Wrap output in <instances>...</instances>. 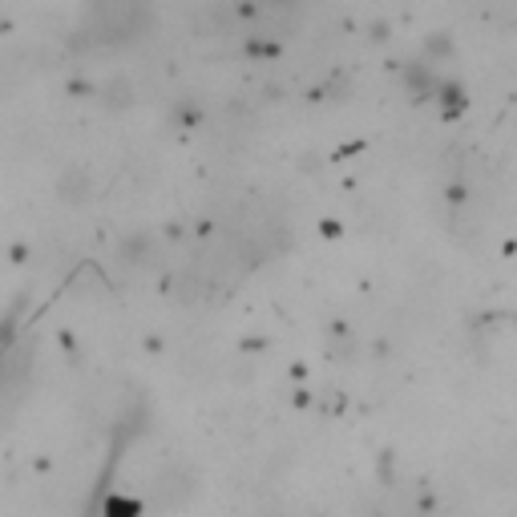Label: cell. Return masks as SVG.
Here are the masks:
<instances>
[{"mask_svg": "<svg viewBox=\"0 0 517 517\" xmlns=\"http://www.w3.org/2000/svg\"><path fill=\"white\" fill-rule=\"evenodd\" d=\"M194 493H198V477H194L186 465H166V469L154 477V489H150L154 505L166 509V513L186 509V505L194 501Z\"/></svg>", "mask_w": 517, "mask_h": 517, "instance_id": "2", "label": "cell"}, {"mask_svg": "<svg viewBox=\"0 0 517 517\" xmlns=\"http://www.w3.org/2000/svg\"><path fill=\"white\" fill-rule=\"evenodd\" d=\"M57 190H61V198L65 202H73V206H81L89 194H93V174L85 170V166H69L65 174H61V182H57Z\"/></svg>", "mask_w": 517, "mask_h": 517, "instance_id": "3", "label": "cell"}, {"mask_svg": "<svg viewBox=\"0 0 517 517\" xmlns=\"http://www.w3.org/2000/svg\"><path fill=\"white\" fill-rule=\"evenodd\" d=\"M150 29V9L142 5H97L85 13V33L97 45H126Z\"/></svg>", "mask_w": 517, "mask_h": 517, "instance_id": "1", "label": "cell"}]
</instances>
